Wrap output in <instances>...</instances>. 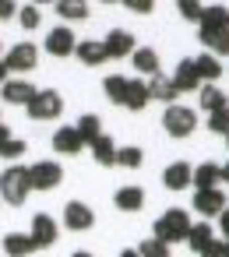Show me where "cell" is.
Segmentation results:
<instances>
[{
	"label": "cell",
	"mask_w": 229,
	"mask_h": 257,
	"mask_svg": "<svg viewBox=\"0 0 229 257\" xmlns=\"http://www.w3.org/2000/svg\"><path fill=\"white\" fill-rule=\"evenodd\" d=\"M152 232H155V239H159V243L173 246V243L187 239V232H190V215H187L183 208H169L162 218H155Z\"/></svg>",
	"instance_id": "6da1fadb"
},
{
	"label": "cell",
	"mask_w": 229,
	"mask_h": 257,
	"mask_svg": "<svg viewBox=\"0 0 229 257\" xmlns=\"http://www.w3.org/2000/svg\"><path fill=\"white\" fill-rule=\"evenodd\" d=\"M29 166H8L4 173H0V201L8 204H25L29 201Z\"/></svg>",
	"instance_id": "7a4b0ae2"
},
{
	"label": "cell",
	"mask_w": 229,
	"mask_h": 257,
	"mask_svg": "<svg viewBox=\"0 0 229 257\" xmlns=\"http://www.w3.org/2000/svg\"><path fill=\"white\" fill-rule=\"evenodd\" d=\"M25 109H29L32 120H57V116L64 113V99H60L57 88H39Z\"/></svg>",
	"instance_id": "3957f363"
},
{
	"label": "cell",
	"mask_w": 229,
	"mask_h": 257,
	"mask_svg": "<svg viewBox=\"0 0 229 257\" xmlns=\"http://www.w3.org/2000/svg\"><path fill=\"white\" fill-rule=\"evenodd\" d=\"M194 127H197L194 109H187V106H166V113H162V131H166L169 138H190Z\"/></svg>",
	"instance_id": "277c9868"
},
{
	"label": "cell",
	"mask_w": 229,
	"mask_h": 257,
	"mask_svg": "<svg viewBox=\"0 0 229 257\" xmlns=\"http://www.w3.org/2000/svg\"><path fill=\"white\" fill-rule=\"evenodd\" d=\"M60 183H64L60 162L43 159V162H32V166H29V187H32V190H57Z\"/></svg>",
	"instance_id": "5b68a950"
},
{
	"label": "cell",
	"mask_w": 229,
	"mask_h": 257,
	"mask_svg": "<svg viewBox=\"0 0 229 257\" xmlns=\"http://www.w3.org/2000/svg\"><path fill=\"white\" fill-rule=\"evenodd\" d=\"M36 64H39V50H36L32 43H18V46L4 57V67L15 71V74H29Z\"/></svg>",
	"instance_id": "8992f818"
},
{
	"label": "cell",
	"mask_w": 229,
	"mask_h": 257,
	"mask_svg": "<svg viewBox=\"0 0 229 257\" xmlns=\"http://www.w3.org/2000/svg\"><path fill=\"white\" fill-rule=\"evenodd\" d=\"M64 225H67L71 232H85V229L95 225V211H92L85 201H67V208H64Z\"/></svg>",
	"instance_id": "52a82bcc"
},
{
	"label": "cell",
	"mask_w": 229,
	"mask_h": 257,
	"mask_svg": "<svg viewBox=\"0 0 229 257\" xmlns=\"http://www.w3.org/2000/svg\"><path fill=\"white\" fill-rule=\"evenodd\" d=\"M36 92L39 88H32L25 78H8L4 85H0V95H4V102H11V106H29Z\"/></svg>",
	"instance_id": "ba28073f"
},
{
	"label": "cell",
	"mask_w": 229,
	"mask_h": 257,
	"mask_svg": "<svg viewBox=\"0 0 229 257\" xmlns=\"http://www.w3.org/2000/svg\"><path fill=\"white\" fill-rule=\"evenodd\" d=\"M29 236H32V243H36V250H46V246H53L60 236H57V222L50 218V215H36L32 218V229H29Z\"/></svg>",
	"instance_id": "9c48e42d"
},
{
	"label": "cell",
	"mask_w": 229,
	"mask_h": 257,
	"mask_svg": "<svg viewBox=\"0 0 229 257\" xmlns=\"http://www.w3.org/2000/svg\"><path fill=\"white\" fill-rule=\"evenodd\" d=\"M74 46H78V39H74V32L64 29V25H57V29L46 36V53H53V57H74Z\"/></svg>",
	"instance_id": "30bf717a"
},
{
	"label": "cell",
	"mask_w": 229,
	"mask_h": 257,
	"mask_svg": "<svg viewBox=\"0 0 229 257\" xmlns=\"http://www.w3.org/2000/svg\"><path fill=\"white\" fill-rule=\"evenodd\" d=\"M102 50H106V57H113V60H120V57H131L138 46H134V36L127 32V29H113L109 36H106V43H102Z\"/></svg>",
	"instance_id": "8fae6325"
},
{
	"label": "cell",
	"mask_w": 229,
	"mask_h": 257,
	"mask_svg": "<svg viewBox=\"0 0 229 257\" xmlns=\"http://www.w3.org/2000/svg\"><path fill=\"white\" fill-rule=\"evenodd\" d=\"M173 88L176 92H197L201 88V78H197V71H194V60L187 57V60H180L176 64V71H173Z\"/></svg>",
	"instance_id": "7c38bea8"
},
{
	"label": "cell",
	"mask_w": 229,
	"mask_h": 257,
	"mask_svg": "<svg viewBox=\"0 0 229 257\" xmlns=\"http://www.w3.org/2000/svg\"><path fill=\"white\" fill-rule=\"evenodd\" d=\"M190 173H194L190 162H173V166L162 169V187L166 190H187L190 187Z\"/></svg>",
	"instance_id": "4fadbf2b"
},
{
	"label": "cell",
	"mask_w": 229,
	"mask_h": 257,
	"mask_svg": "<svg viewBox=\"0 0 229 257\" xmlns=\"http://www.w3.org/2000/svg\"><path fill=\"white\" fill-rule=\"evenodd\" d=\"M194 208H197L201 215H222V211H225V194H222L218 187H211V190H194Z\"/></svg>",
	"instance_id": "5bb4252c"
},
{
	"label": "cell",
	"mask_w": 229,
	"mask_h": 257,
	"mask_svg": "<svg viewBox=\"0 0 229 257\" xmlns=\"http://www.w3.org/2000/svg\"><path fill=\"white\" fill-rule=\"evenodd\" d=\"M53 148H57L60 155H81V152H85V141L78 138L74 127H57V134H53Z\"/></svg>",
	"instance_id": "9a60e30c"
},
{
	"label": "cell",
	"mask_w": 229,
	"mask_h": 257,
	"mask_svg": "<svg viewBox=\"0 0 229 257\" xmlns=\"http://www.w3.org/2000/svg\"><path fill=\"white\" fill-rule=\"evenodd\" d=\"M74 57H78L85 67H99V64H106V60H109L99 39H85V43H78V46H74Z\"/></svg>",
	"instance_id": "2e32d148"
},
{
	"label": "cell",
	"mask_w": 229,
	"mask_h": 257,
	"mask_svg": "<svg viewBox=\"0 0 229 257\" xmlns=\"http://www.w3.org/2000/svg\"><path fill=\"white\" fill-rule=\"evenodd\" d=\"M197 106L211 116V113H218V109H225L229 102H225V92L218 88V85H201L197 88Z\"/></svg>",
	"instance_id": "e0dca14e"
},
{
	"label": "cell",
	"mask_w": 229,
	"mask_h": 257,
	"mask_svg": "<svg viewBox=\"0 0 229 257\" xmlns=\"http://www.w3.org/2000/svg\"><path fill=\"white\" fill-rule=\"evenodd\" d=\"M194 71H197V78L201 81H208V85H215L218 78H222V64H218V57H211V53H201V57H194Z\"/></svg>",
	"instance_id": "ac0fdd59"
},
{
	"label": "cell",
	"mask_w": 229,
	"mask_h": 257,
	"mask_svg": "<svg viewBox=\"0 0 229 257\" xmlns=\"http://www.w3.org/2000/svg\"><path fill=\"white\" fill-rule=\"evenodd\" d=\"M148 85V99H159V102H166V106H176V88H173V81L169 78H162V74H155L152 81H145Z\"/></svg>",
	"instance_id": "d6986e66"
},
{
	"label": "cell",
	"mask_w": 229,
	"mask_h": 257,
	"mask_svg": "<svg viewBox=\"0 0 229 257\" xmlns=\"http://www.w3.org/2000/svg\"><path fill=\"white\" fill-rule=\"evenodd\" d=\"M4 253L8 257H29V253H36V243H32L29 232H8L4 236Z\"/></svg>",
	"instance_id": "ffe728a7"
},
{
	"label": "cell",
	"mask_w": 229,
	"mask_h": 257,
	"mask_svg": "<svg viewBox=\"0 0 229 257\" xmlns=\"http://www.w3.org/2000/svg\"><path fill=\"white\" fill-rule=\"evenodd\" d=\"M124 106H127V109H134V113H141V109L148 106V85H145L141 78L127 81V92H124Z\"/></svg>",
	"instance_id": "44dd1931"
},
{
	"label": "cell",
	"mask_w": 229,
	"mask_h": 257,
	"mask_svg": "<svg viewBox=\"0 0 229 257\" xmlns=\"http://www.w3.org/2000/svg\"><path fill=\"white\" fill-rule=\"evenodd\" d=\"M88 148H92V159H95L99 166H117V145H113L109 134H99Z\"/></svg>",
	"instance_id": "7402d4cb"
},
{
	"label": "cell",
	"mask_w": 229,
	"mask_h": 257,
	"mask_svg": "<svg viewBox=\"0 0 229 257\" xmlns=\"http://www.w3.org/2000/svg\"><path fill=\"white\" fill-rule=\"evenodd\" d=\"M218 180H222V173H218L215 162H201V166L190 173V183H194L197 190H211V187H218Z\"/></svg>",
	"instance_id": "603a6c76"
},
{
	"label": "cell",
	"mask_w": 229,
	"mask_h": 257,
	"mask_svg": "<svg viewBox=\"0 0 229 257\" xmlns=\"http://www.w3.org/2000/svg\"><path fill=\"white\" fill-rule=\"evenodd\" d=\"M113 204L120 211H141L145 208V190L141 187H120L117 197H113Z\"/></svg>",
	"instance_id": "cb8c5ba5"
},
{
	"label": "cell",
	"mask_w": 229,
	"mask_h": 257,
	"mask_svg": "<svg viewBox=\"0 0 229 257\" xmlns=\"http://www.w3.org/2000/svg\"><path fill=\"white\" fill-rule=\"evenodd\" d=\"M211 29H229V8H222V4H211V8H204L197 32H211Z\"/></svg>",
	"instance_id": "d4e9b609"
},
{
	"label": "cell",
	"mask_w": 229,
	"mask_h": 257,
	"mask_svg": "<svg viewBox=\"0 0 229 257\" xmlns=\"http://www.w3.org/2000/svg\"><path fill=\"white\" fill-rule=\"evenodd\" d=\"M29 152V145L22 141V138H15L4 123H0V159H18V155H25Z\"/></svg>",
	"instance_id": "484cf974"
},
{
	"label": "cell",
	"mask_w": 229,
	"mask_h": 257,
	"mask_svg": "<svg viewBox=\"0 0 229 257\" xmlns=\"http://www.w3.org/2000/svg\"><path fill=\"white\" fill-rule=\"evenodd\" d=\"M131 60H134V67H138V74H148V78L159 74V53H155V50L141 46V50L131 53Z\"/></svg>",
	"instance_id": "4316f807"
},
{
	"label": "cell",
	"mask_w": 229,
	"mask_h": 257,
	"mask_svg": "<svg viewBox=\"0 0 229 257\" xmlns=\"http://www.w3.org/2000/svg\"><path fill=\"white\" fill-rule=\"evenodd\" d=\"M201 43L211 50V57H229V29H211V32H201Z\"/></svg>",
	"instance_id": "83f0119b"
},
{
	"label": "cell",
	"mask_w": 229,
	"mask_h": 257,
	"mask_svg": "<svg viewBox=\"0 0 229 257\" xmlns=\"http://www.w3.org/2000/svg\"><path fill=\"white\" fill-rule=\"evenodd\" d=\"M57 15L67 18V22H85L92 15V8L85 4V0H57Z\"/></svg>",
	"instance_id": "f1b7e54d"
},
{
	"label": "cell",
	"mask_w": 229,
	"mask_h": 257,
	"mask_svg": "<svg viewBox=\"0 0 229 257\" xmlns=\"http://www.w3.org/2000/svg\"><path fill=\"white\" fill-rule=\"evenodd\" d=\"M211 239H215V229H211L208 222H197V225H190V232H187V246H190L194 253H201Z\"/></svg>",
	"instance_id": "f546056e"
},
{
	"label": "cell",
	"mask_w": 229,
	"mask_h": 257,
	"mask_svg": "<svg viewBox=\"0 0 229 257\" xmlns=\"http://www.w3.org/2000/svg\"><path fill=\"white\" fill-rule=\"evenodd\" d=\"M74 131H78V138H81L85 145H92V141H95V138L102 134V120H99L95 113H85V116H81V120L74 123Z\"/></svg>",
	"instance_id": "4dcf8cb0"
},
{
	"label": "cell",
	"mask_w": 229,
	"mask_h": 257,
	"mask_svg": "<svg viewBox=\"0 0 229 257\" xmlns=\"http://www.w3.org/2000/svg\"><path fill=\"white\" fill-rule=\"evenodd\" d=\"M102 92H106V99H109V102H117V106H124V92H127V78H120V74H109V78L102 81Z\"/></svg>",
	"instance_id": "1f68e13d"
},
{
	"label": "cell",
	"mask_w": 229,
	"mask_h": 257,
	"mask_svg": "<svg viewBox=\"0 0 229 257\" xmlns=\"http://www.w3.org/2000/svg\"><path fill=\"white\" fill-rule=\"evenodd\" d=\"M141 162H145V152H141V148H134V145L117 148V166H124V169H138Z\"/></svg>",
	"instance_id": "d6a6232c"
},
{
	"label": "cell",
	"mask_w": 229,
	"mask_h": 257,
	"mask_svg": "<svg viewBox=\"0 0 229 257\" xmlns=\"http://www.w3.org/2000/svg\"><path fill=\"white\" fill-rule=\"evenodd\" d=\"M18 22H22L25 32H32V29L43 25V11H39L36 4H25V8H18Z\"/></svg>",
	"instance_id": "836d02e7"
},
{
	"label": "cell",
	"mask_w": 229,
	"mask_h": 257,
	"mask_svg": "<svg viewBox=\"0 0 229 257\" xmlns=\"http://www.w3.org/2000/svg\"><path fill=\"white\" fill-rule=\"evenodd\" d=\"M138 257H169V246H166V243H159L155 236H148V239H141Z\"/></svg>",
	"instance_id": "e575fe53"
},
{
	"label": "cell",
	"mask_w": 229,
	"mask_h": 257,
	"mask_svg": "<svg viewBox=\"0 0 229 257\" xmlns=\"http://www.w3.org/2000/svg\"><path fill=\"white\" fill-rule=\"evenodd\" d=\"M208 131H211V134H222V138H229V106L208 116Z\"/></svg>",
	"instance_id": "d590c367"
},
{
	"label": "cell",
	"mask_w": 229,
	"mask_h": 257,
	"mask_svg": "<svg viewBox=\"0 0 229 257\" xmlns=\"http://www.w3.org/2000/svg\"><path fill=\"white\" fill-rule=\"evenodd\" d=\"M176 8H180V15H183V22H197V25H201V15H204V8L197 4V0H180V4H176Z\"/></svg>",
	"instance_id": "8d00e7d4"
},
{
	"label": "cell",
	"mask_w": 229,
	"mask_h": 257,
	"mask_svg": "<svg viewBox=\"0 0 229 257\" xmlns=\"http://www.w3.org/2000/svg\"><path fill=\"white\" fill-rule=\"evenodd\" d=\"M124 4H127L131 11H138V15H152V8H155L152 0H124Z\"/></svg>",
	"instance_id": "74e56055"
},
{
	"label": "cell",
	"mask_w": 229,
	"mask_h": 257,
	"mask_svg": "<svg viewBox=\"0 0 229 257\" xmlns=\"http://www.w3.org/2000/svg\"><path fill=\"white\" fill-rule=\"evenodd\" d=\"M222 246H225L222 239H211V243H208V246L201 250V257H222Z\"/></svg>",
	"instance_id": "f35d334b"
},
{
	"label": "cell",
	"mask_w": 229,
	"mask_h": 257,
	"mask_svg": "<svg viewBox=\"0 0 229 257\" xmlns=\"http://www.w3.org/2000/svg\"><path fill=\"white\" fill-rule=\"evenodd\" d=\"M18 11V4H11V0H0V22H4V18H11Z\"/></svg>",
	"instance_id": "ab89813d"
},
{
	"label": "cell",
	"mask_w": 229,
	"mask_h": 257,
	"mask_svg": "<svg viewBox=\"0 0 229 257\" xmlns=\"http://www.w3.org/2000/svg\"><path fill=\"white\" fill-rule=\"evenodd\" d=\"M218 229H222V236H225L222 243H229V208H225V211L218 215Z\"/></svg>",
	"instance_id": "60d3db41"
},
{
	"label": "cell",
	"mask_w": 229,
	"mask_h": 257,
	"mask_svg": "<svg viewBox=\"0 0 229 257\" xmlns=\"http://www.w3.org/2000/svg\"><path fill=\"white\" fill-rule=\"evenodd\" d=\"M8 81V67H4V60H0V85Z\"/></svg>",
	"instance_id": "b9f144b4"
},
{
	"label": "cell",
	"mask_w": 229,
	"mask_h": 257,
	"mask_svg": "<svg viewBox=\"0 0 229 257\" xmlns=\"http://www.w3.org/2000/svg\"><path fill=\"white\" fill-rule=\"evenodd\" d=\"M218 173H222V180H229V162H225V166H218Z\"/></svg>",
	"instance_id": "7bdbcfd3"
},
{
	"label": "cell",
	"mask_w": 229,
	"mask_h": 257,
	"mask_svg": "<svg viewBox=\"0 0 229 257\" xmlns=\"http://www.w3.org/2000/svg\"><path fill=\"white\" fill-rule=\"evenodd\" d=\"M71 257H92V253H88V250H74Z\"/></svg>",
	"instance_id": "ee69618b"
},
{
	"label": "cell",
	"mask_w": 229,
	"mask_h": 257,
	"mask_svg": "<svg viewBox=\"0 0 229 257\" xmlns=\"http://www.w3.org/2000/svg\"><path fill=\"white\" fill-rule=\"evenodd\" d=\"M120 257H138V250H124V253H120Z\"/></svg>",
	"instance_id": "f6af8a7d"
},
{
	"label": "cell",
	"mask_w": 229,
	"mask_h": 257,
	"mask_svg": "<svg viewBox=\"0 0 229 257\" xmlns=\"http://www.w3.org/2000/svg\"><path fill=\"white\" fill-rule=\"evenodd\" d=\"M222 257H229V243H225V246H222Z\"/></svg>",
	"instance_id": "bcb514c9"
},
{
	"label": "cell",
	"mask_w": 229,
	"mask_h": 257,
	"mask_svg": "<svg viewBox=\"0 0 229 257\" xmlns=\"http://www.w3.org/2000/svg\"><path fill=\"white\" fill-rule=\"evenodd\" d=\"M225 145H229V138H225Z\"/></svg>",
	"instance_id": "7dc6e473"
}]
</instances>
